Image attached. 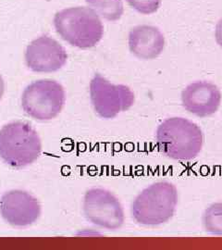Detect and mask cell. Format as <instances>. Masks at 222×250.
Instances as JSON below:
<instances>
[{"instance_id": "obj_9", "label": "cell", "mask_w": 222, "mask_h": 250, "mask_svg": "<svg viewBox=\"0 0 222 250\" xmlns=\"http://www.w3.org/2000/svg\"><path fill=\"white\" fill-rule=\"evenodd\" d=\"M41 208L36 198L24 191L14 190L0 199V214L13 226H28L39 218Z\"/></svg>"}, {"instance_id": "obj_12", "label": "cell", "mask_w": 222, "mask_h": 250, "mask_svg": "<svg viewBox=\"0 0 222 250\" xmlns=\"http://www.w3.org/2000/svg\"><path fill=\"white\" fill-rule=\"evenodd\" d=\"M90 8L98 15L109 21H116L121 18L124 12L122 0H85Z\"/></svg>"}, {"instance_id": "obj_11", "label": "cell", "mask_w": 222, "mask_h": 250, "mask_svg": "<svg viewBox=\"0 0 222 250\" xmlns=\"http://www.w3.org/2000/svg\"><path fill=\"white\" fill-rule=\"evenodd\" d=\"M129 47L141 60H154L163 52L165 37L158 27L138 25L129 34Z\"/></svg>"}, {"instance_id": "obj_15", "label": "cell", "mask_w": 222, "mask_h": 250, "mask_svg": "<svg viewBox=\"0 0 222 250\" xmlns=\"http://www.w3.org/2000/svg\"><path fill=\"white\" fill-rule=\"evenodd\" d=\"M215 37H216L217 43L222 47V19H221L217 23L216 30H215Z\"/></svg>"}, {"instance_id": "obj_13", "label": "cell", "mask_w": 222, "mask_h": 250, "mask_svg": "<svg viewBox=\"0 0 222 250\" xmlns=\"http://www.w3.org/2000/svg\"><path fill=\"white\" fill-rule=\"evenodd\" d=\"M204 230L216 235H222V203L209 206L203 214Z\"/></svg>"}, {"instance_id": "obj_4", "label": "cell", "mask_w": 222, "mask_h": 250, "mask_svg": "<svg viewBox=\"0 0 222 250\" xmlns=\"http://www.w3.org/2000/svg\"><path fill=\"white\" fill-rule=\"evenodd\" d=\"M41 140L36 130L26 123L15 122L0 130V158L12 167H24L37 160Z\"/></svg>"}, {"instance_id": "obj_7", "label": "cell", "mask_w": 222, "mask_h": 250, "mask_svg": "<svg viewBox=\"0 0 222 250\" xmlns=\"http://www.w3.org/2000/svg\"><path fill=\"white\" fill-rule=\"evenodd\" d=\"M83 212L92 224L116 230L124 223V212L118 198L104 189H91L83 200Z\"/></svg>"}, {"instance_id": "obj_3", "label": "cell", "mask_w": 222, "mask_h": 250, "mask_svg": "<svg viewBox=\"0 0 222 250\" xmlns=\"http://www.w3.org/2000/svg\"><path fill=\"white\" fill-rule=\"evenodd\" d=\"M178 192L168 182H159L142 190L132 206V214L138 224L156 226L165 224L176 210Z\"/></svg>"}, {"instance_id": "obj_8", "label": "cell", "mask_w": 222, "mask_h": 250, "mask_svg": "<svg viewBox=\"0 0 222 250\" xmlns=\"http://www.w3.org/2000/svg\"><path fill=\"white\" fill-rule=\"evenodd\" d=\"M68 55L62 45L48 36H41L27 46V66L36 72H53L61 69Z\"/></svg>"}, {"instance_id": "obj_14", "label": "cell", "mask_w": 222, "mask_h": 250, "mask_svg": "<svg viewBox=\"0 0 222 250\" xmlns=\"http://www.w3.org/2000/svg\"><path fill=\"white\" fill-rule=\"evenodd\" d=\"M128 4L141 14L149 15L157 12L162 0H126Z\"/></svg>"}, {"instance_id": "obj_1", "label": "cell", "mask_w": 222, "mask_h": 250, "mask_svg": "<svg viewBox=\"0 0 222 250\" xmlns=\"http://www.w3.org/2000/svg\"><path fill=\"white\" fill-rule=\"evenodd\" d=\"M159 149L165 156L177 161H191L201 151L204 135L196 124L184 118H169L157 131Z\"/></svg>"}, {"instance_id": "obj_5", "label": "cell", "mask_w": 222, "mask_h": 250, "mask_svg": "<svg viewBox=\"0 0 222 250\" xmlns=\"http://www.w3.org/2000/svg\"><path fill=\"white\" fill-rule=\"evenodd\" d=\"M65 104L62 86L53 80H39L28 85L21 97V106L27 114L38 121L57 116Z\"/></svg>"}, {"instance_id": "obj_6", "label": "cell", "mask_w": 222, "mask_h": 250, "mask_svg": "<svg viewBox=\"0 0 222 250\" xmlns=\"http://www.w3.org/2000/svg\"><path fill=\"white\" fill-rule=\"evenodd\" d=\"M90 98L96 112L104 119H112L128 110L135 100L130 87L113 84L98 73L90 83Z\"/></svg>"}, {"instance_id": "obj_2", "label": "cell", "mask_w": 222, "mask_h": 250, "mask_svg": "<svg viewBox=\"0 0 222 250\" xmlns=\"http://www.w3.org/2000/svg\"><path fill=\"white\" fill-rule=\"evenodd\" d=\"M54 25L63 40L83 49L98 45L104 34V26L98 13L86 7L69 8L58 12Z\"/></svg>"}, {"instance_id": "obj_10", "label": "cell", "mask_w": 222, "mask_h": 250, "mask_svg": "<svg viewBox=\"0 0 222 250\" xmlns=\"http://www.w3.org/2000/svg\"><path fill=\"white\" fill-rule=\"evenodd\" d=\"M182 106L196 116H210L221 106L222 93L217 85L205 81L190 83L182 93Z\"/></svg>"}, {"instance_id": "obj_16", "label": "cell", "mask_w": 222, "mask_h": 250, "mask_svg": "<svg viewBox=\"0 0 222 250\" xmlns=\"http://www.w3.org/2000/svg\"><path fill=\"white\" fill-rule=\"evenodd\" d=\"M3 91H4V83H3V81H2L1 77H0V98H1V96L3 94Z\"/></svg>"}]
</instances>
